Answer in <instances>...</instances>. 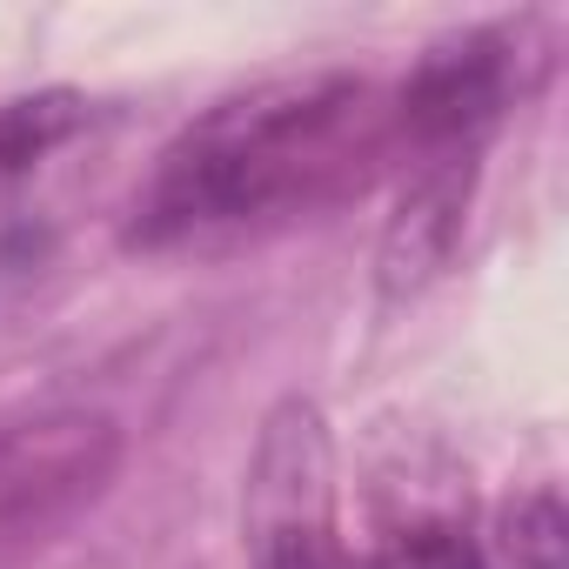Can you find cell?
Instances as JSON below:
<instances>
[{"label": "cell", "mask_w": 569, "mask_h": 569, "mask_svg": "<svg viewBox=\"0 0 569 569\" xmlns=\"http://www.w3.org/2000/svg\"><path fill=\"white\" fill-rule=\"evenodd\" d=\"M396 141V108L362 74H281L194 114L134 194L128 241L221 254L356 201Z\"/></svg>", "instance_id": "6da1fadb"}, {"label": "cell", "mask_w": 569, "mask_h": 569, "mask_svg": "<svg viewBox=\"0 0 569 569\" xmlns=\"http://www.w3.org/2000/svg\"><path fill=\"white\" fill-rule=\"evenodd\" d=\"M248 562L254 569H369L342 536L336 502V442L309 396H281L261 422L248 496H241Z\"/></svg>", "instance_id": "7a4b0ae2"}, {"label": "cell", "mask_w": 569, "mask_h": 569, "mask_svg": "<svg viewBox=\"0 0 569 569\" xmlns=\"http://www.w3.org/2000/svg\"><path fill=\"white\" fill-rule=\"evenodd\" d=\"M121 469V422L88 402H54L0 422V569L68 536Z\"/></svg>", "instance_id": "3957f363"}, {"label": "cell", "mask_w": 569, "mask_h": 569, "mask_svg": "<svg viewBox=\"0 0 569 569\" xmlns=\"http://www.w3.org/2000/svg\"><path fill=\"white\" fill-rule=\"evenodd\" d=\"M509 34H462L429 48L389 94L396 141L422 161H476L482 134L509 108Z\"/></svg>", "instance_id": "277c9868"}, {"label": "cell", "mask_w": 569, "mask_h": 569, "mask_svg": "<svg viewBox=\"0 0 569 569\" xmlns=\"http://www.w3.org/2000/svg\"><path fill=\"white\" fill-rule=\"evenodd\" d=\"M88 128V101L74 88H48V94H21L0 101V188L34 174L61 141H74Z\"/></svg>", "instance_id": "5b68a950"}, {"label": "cell", "mask_w": 569, "mask_h": 569, "mask_svg": "<svg viewBox=\"0 0 569 569\" xmlns=\"http://www.w3.org/2000/svg\"><path fill=\"white\" fill-rule=\"evenodd\" d=\"M362 562H369V569H489V549H482V536H476L462 516H449V509H416V516L389 522L382 542L362 549Z\"/></svg>", "instance_id": "8992f818"}, {"label": "cell", "mask_w": 569, "mask_h": 569, "mask_svg": "<svg viewBox=\"0 0 569 569\" xmlns=\"http://www.w3.org/2000/svg\"><path fill=\"white\" fill-rule=\"evenodd\" d=\"M562 496L542 482L509 509V562L516 569H562Z\"/></svg>", "instance_id": "52a82bcc"}]
</instances>
